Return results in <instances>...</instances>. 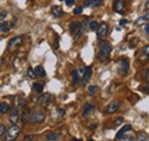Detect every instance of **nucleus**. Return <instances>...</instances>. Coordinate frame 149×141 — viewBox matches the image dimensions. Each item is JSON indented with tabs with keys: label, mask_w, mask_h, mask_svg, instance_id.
Returning a JSON list of instances; mask_svg holds the SVG:
<instances>
[{
	"label": "nucleus",
	"mask_w": 149,
	"mask_h": 141,
	"mask_svg": "<svg viewBox=\"0 0 149 141\" xmlns=\"http://www.w3.org/2000/svg\"><path fill=\"white\" fill-rule=\"evenodd\" d=\"M119 107H120V102L118 100H115V101H112L111 103L108 105V107H107V112L108 114H113V112H116L119 109Z\"/></svg>",
	"instance_id": "obj_12"
},
{
	"label": "nucleus",
	"mask_w": 149,
	"mask_h": 141,
	"mask_svg": "<svg viewBox=\"0 0 149 141\" xmlns=\"http://www.w3.org/2000/svg\"><path fill=\"white\" fill-rule=\"evenodd\" d=\"M63 116H64V110H63V109L56 108L55 110H54V112H53V118H54V119H56V121L61 119Z\"/></svg>",
	"instance_id": "obj_20"
},
{
	"label": "nucleus",
	"mask_w": 149,
	"mask_h": 141,
	"mask_svg": "<svg viewBox=\"0 0 149 141\" xmlns=\"http://www.w3.org/2000/svg\"><path fill=\"white\" fill-rule=\"evenodd\" d=\"M91 76H92V68H91V67H84V68H83V77H81L80 84H81L83 86H85V85L87 84L88 79L91 78Z\"/></svg>",
	"instance_id": "obj_9"
},
{
	"label": "nucleus",
	"mask_w": 149,
	"mask_h": 141,
	"mask_svg": "<svg viewBox=\"0 0 149 141\" xmlns=\"http://www.w3.org/2000/svg\"><path fill=\"white\" fill-rule=\"evenodd\" d=\"M32 89H33L35 92H37V93H41V92H42V89H44V85H42V84H40V83H33V85H32Z\"/></svg>",
	"instance_id": "obj_25"
},
{
	"label": "nucleus",
	"mask_w": 149,
	"mask_h": 141,
	"mask_svg": "<svg viewBox=\"0 0 149 141\" xmlns=\"http://www.w3.org/2000/svg\"><path fill=\"white\" fill-rule=\"evenodd\" d=\"M81 13H83V7H77V8L74 9V15H79V14H81Z\"/></svg>",
	"instance_id": "obj_33"
},
{
	"label": "nucleus",
	"mask_w": 149,
	"mask_h": 141,
	"mask_svg": "<svg viewBox=\"0 0 149 141\" xmlns=\"http://www.w3.org/2000/svg\"><path fill=\"white\" fill-rule=\"evenodd\" d=\"M139 141H142V140H149V138L147 137V134H145V133H141L138 138H136Z\"/></svg>",
	"instance_id": "obj_32"
},
{
	"label": "nucleus",
	"mask_w": 149,
	"mask_h": 141,
	"mask_svg": "<svg viewBox=\"0 0 149 141\" xmlns=\"http://www.w3.org/2000/svg\"><path fill=\"white\" fill-rule=\"evenodd\" d=\"M31 140H35V137L33 135H26L24 138V141H31Z\"/></svg>",
	"instance_id": "obj_37"
},
{
	"label": "nucleus",
	"mask_w": 149,
	"mask_h": 141,
	"mask_svg": "<svg viewBox=\"0 0 149 141\" xmlns=\"http://www.w3.org/2000/svg\"><path fill=\"white\" fill-rule=\"evenodd\" d=\"M88 128H90V130H94V128H95V125H94V124H93V125H91Z\"/></svg>",
	"instance_id": "obj_45"
},
{
	"label": "nucleus",
	"mask_w": 149,
	"mask_h": 141,
	"mask_svg": "<svg viewBox=\"0 0 149 141\" xmlns=\"http://www.w3.org/2000/svg\"><path fill=\"white\" fill-rule=\"evenodd\" d=\"M65 3H67V6H72L74 3V0H65Z\"/></svg>",
	"instance_id": "obj_38"
},
{
	"label": "nucleus",
	"mask_w": 149,
	"mask_h": 141,
	"mask_svg": "<svg viewBox=\"0 0 149 141\" xmlns=\"http://www.w3.org/2000/svg\"><path fill=\"white\" fill-rule=\"evenodd\" d=\"M14 103H15V108H16V109H21V108H23V107L25 106L26 101H25V99H24L23 96H19V98L15 99Z\"/></svg>",
	"instance_id": "obj_18"
},
{
	"label": "nucleus",
	"mask_w": 149,
	"mask_h": 141,
	"mask_svg": "<svg viewBox=\"0 0 149 141\" xmlns=\"http://www.w3.org/2000/svg\"><path fill=\"white\" fill-rule=\"evenodd\" d=\"M149 59V45H146L142 51H141V55H140V60L141 61H146Z\"/></svg>",
	"instance_id": "obj_19"
},
{
	"label": "nucleus",
	"mask_w": 149,
	"mask_h": 141,
	"mask_svg": "<svg viewBox=\"0 0 149 141\" xmlns=\"http://www.w3.org/2000/svg\"><path fill=\"white\" fill-rule=\"evenodd\" d=\"M146 82L149 83V71L147 72V75H146Z\"/></svg>",
	"instance_id": "obj_44"
},
{
	"label": "nucleus",
	"mask_w": 149,
	"mask_h": 141,
	"mask_svg": "<svg viewBox=\"0 0 149 141\" xmlns=\"http://www.w3.org/2000/svg\"><path fill=\"white\" fill-rule=\"evenodd\" d=\"M97 23L95 22V21H92V22H90V29L92 30V31H95V30H97Z\"/></svg>",
	"instance_id": "obj_30"
},
{
	"label": "nucleus",
	"mask_w": 149,
	"mask_h": 141,
	"mask_svg": "<svg viewBox=\"0 0 149 141\" xmlns=\"http://www.w3.org/2000/svg\"><path fill=\"white\" fill-rule=\"evenodd\" d=\"M127 23H129V21H127L126 18H122V20L119 21V24H120L122 27H124V25H125V24H127Z\"/></svg>",
	"instance_id": "obj_36"
},
{
	"label": "nucleus",
	"mask_w": 149,
	"mask_h": 141,
	"mask_svg": "<svg viewBox=\"0 0 149 141\" xmlns=\"http://www.w3.org/2000/svg\"><path fill=\"white\" fill-rule=\"evenodd\" d=\"M54 47H55V48H58V37H56V39H55V45H54Z\"/></svg>",
	"instance_id": "obj_41"
},
{
	"label": "nucleus",
	"mask_w": 149,
	"mask_h": 141,
	"mask_svg": "<svg viewBox=\"0 0 149 141\" xmlns=\"http://www.w3.org/2000/svg\"><path fill=\"white\" fill-rule=\"evenodd\" d=\"M28 75H29L30 78H35V77H37L36 72H35V70H32V68H29V69H28Z\"/></svg>",
	"instance_id": "obj_31"
},
{
	"label": "nucleus",
	"mask_w": 149,
	"mask_h": 141,
	"mask_svg": "<svg viewBox=\"0 0 149 141\" xmlns=\"http://www.w3.org/2000/svg\"><path fill=\"white\" fill-rule=\"evenodd\" d=\"M142 91H145L146 93H148V94H149V83H147V85L145 86V88H143Z\"/></svg>",
	"instance_id": "obj_40"
},
{
	"label": "nucleus",
	"mask_w": 149,
	"mask_h": 141,
	"mask_svg": "<svg viewBox=\"0 0 149 141\" xmlns=\"http://www.w3.org/2000/svg\"><path fill=\"white\" fill-rule=\"evenodd\" d=\"M51 101H52V94L51 93H44L39 98H37V103L42 108L48 107Z\"/></svg>",
	"instance_id": "obj_4"
},
{
	"label": "nucleus",
	"mask_w": 149,
	"mask_h": 141,
	"mask_svg": "<svg viewBox=\"0 0 149 141\" xmlns=\"http://www.w3.org/2000/svg\"><path fill=\"white\" fill-rule=\"evenodd\" d=\"M79 25H80V23H79L78 21H74V22L70 24V34H74L76 30H78Z\"/></svg>",
	"instance_id": "obj_26"
},
{
	"label": "nucleus",
	"mask_w": 149,
	"mask_h": 141,
	"mask_svg": "<svg viewBox=\"0 0 149 141\" xmlns=\"http://www.w3.org/2000/svg\"><path fill=\"white\" fill-rule=\"evenodd\" d=\"M107 32H108V24L106 22H102L99 25L97 30H96V37H97V39H102L104 36L107 35Z\"/></svg>",
	"instance_id": "obj_10"
},
{
	"label": "nucleus",
	"mask_w": 149,
	"mask_h": 141,
	"mask_svg": "<svg viewBox=\"0 0 149 141\" xmlns=\"http://www.w3.org/2000/svg\"><path fill=\"white\" fill-rule=\"evenodd\" d=\"M17 121H19V114H17V109H16V110H14V111L9 115V122L13 125V124L17 123Z\"/></svg>",
	"instance_id": "obj_21"
},
{
	"label": "nucleus",
	"mask_w": 149,
	"mask_h": 141,
	"mask_svg": "<svg viewBox=\"0 0 149 141\" xmlns=\"http://www.w3.org/2000/svg\"><path fill=\"white\" fill-rule=\"evenodd\" d=\"M149 22V14L147 15H143V16H140L135 21V24H140V23H148Z\"/></svg>",
	"instance_id": "obj_27"
},
{
	"label": "nucleus",
	"mask_w": 149,
	"mask_h": 141,
	"mask_svg": "<svg viewBox=\"0 0 149 141\" xmlns=\"http://www.w3.org/2000/svg\"><path fill=\"white\" fill-rule=\"evenodd\" d=\"M45 117H46V114H45L44 111H41V110H39V111H33V112H31V115H30V122L33 124L41 123V122L45 119Z\"/></svg>",
	"instance_id": "obj_5"
},
{
	"label": "nucleus",
	"mask_w": 149,
	"mask_h": 141,
	"mask_svg": "<svg viewBox=\"0 0 149 141\" xmlns=\"http://www.w3.org/2000/svg\"><path fill=\"white\" fill-rule=\"evenodd\" d=\"M131 131H132V125L127 124V125L123 126V127L117 132V134H116V139H117V140H120L127 132H131Z\"/></svg>",
	"instance_id": "obj_11"
},
{
	"label": "nucleus",
	"mask_w": 149,
	"mask_h": 141,
	"mask_svg": "<svg viewBox=\"0 0 149 141\" xmlns=\"http://www.w3.org/2000/svg\"><path fill=\"white\" fill-rule=\"evenodd\" d=\"M112 51V46L107 41H101L99 44V59L102 63H106L109 60V56Z\"/></svg>",
	"instance_id": "obj_1"
},
{
	"label": "nucleus",
	"mask_w": 149,
	"mask_h": 141,
	"mask_svg": "<svg viewBox=\"0 0 149 141\" xmlns=\"http://www.w3.org/2000/svg\"><path fill=\"white\" fill-rule=\"evenodd\" d=\"M35 72H36V75H37V77H40V78H42V77L46 76V71H45V69H44L41 66H37V67L35 68Z\"/></svg>",
	"instance_id": "obj_23"
},
{
	"label": "nucleus",
	"mask_w": 149,
	"mask_h": 141,
	"mask_svg": "<svg viewBox=\"0 0 149 141\" xmlns=\"http://www.w3.org/2000/svg\"><path fill=\"white\" fill-rule=\"evenodd\" d=\"M19 126L16 124H13V126H10L6 133V140L7 141H12V140H15L17 138V135L19 134Z\"/></svg>",
	"instance_id": "obj_3"
},
{
	"label": "nucleus",
	"mask_w": 149,
	"mask_h": 141,
	"mask_svg": "<svg viewBox=\"0 0 149 141\" xmlns=\"http://www.w3.org/2000/svg\"><path fill=\"white\" fill-rule=\"evenodd\" d=\"M88 25H90V22H88V20L86 18V20H84L81 23H80V25H79V28H78V30L76 31V35H74V40H78L81 36L84 35V32L87 30V28H88Z\"/></svg>",
	"instance_id": "obj_7"
},
{
	"label": "nucleus",
	"mask_w": 149,
	"mask_h": 141,
	"mask_svg": "<svg viewBox=\"0 0 149 141\" xmlns=\"http://www.w3.org/2000/svg\"><path fill=\"white\" fill-rule=\"evenodd\" d=\"M97 89H99V87L95 86V85L88 86V95H93V94H95V93L97 92Z\"/></svg>",
	"instance_id": "obj_29"
},
{
	"label": "nucleus",
	"mask_w": 149,
	"mask_h": 141,
	"mask_svg": "<svg viewBox=\"0 0 149 141\" xmlns=\"http://www.w3.org/2000/svg\"><path fill=\"white\" fill-rule=\"evenodd\" d=\"M145 9H146V10H148V9H149V0H148V1H147V2H146V6H145Z\"/></svg>",
	"instance_id": "obj_43"
},
{
	"label": "nucleus",
	"mask_w": 149,
	"mask_h": 141,
	"mask_svg": "<svg viewBox=\"0 0 149 141\" xmlns=\"http://www.w3.org/2000/svg\"><path fill=\"white\" fill-rule=\"evenodd\" d=\"M51 13L54 17H61L63 15V9L60 6H53L51 8Z\"/></svg>",
	"instance_id": "obj_15"
},
{
	"label": "nucleus",
	"mask_w": 149,
	"mask_h": 141,
	"mask_svg": "<svg viewBox=\"0 0 149 141\" xmlns=\"http://www.w3.org/2000/svg\"><path fill=\"white\" fill-rule=\"evenodd\" d=\"M93 110H94L93 105H91V103H85V106L83 108V117H87Z\"/></svg>",
	"instance_id": "obj_16"
},
{
	"label": "nucleus",
	"mask_w": 149,
	"mask_h": 141,
	"mask_svg": "<svg viewBox=\"0 0 149 141\" xmlns=\"http://www.w3.org/2000/svg\"><path fill=\"white\" fill-rule=\"evenodd\" d=\"M60 1H64V0H60Z\"/></svg>",
	"instance_id": "obj_46"
},
{
	"label": "nucleus",
	"mask_w": 149,
	"mask_h": 141,
	"mask_svg": "<svg viewBox=\"0 0 149 141\" xmlns=\"http://www.w3.org/2000/svg\"><path fill=\"white\" fill-rule=\"evenodd\" d=\"M0 30H1V34H7L9 31V24L7 22H1V25H0Z\"/></svg>",
	"instance_id": "obj_24"
},
{
	"label": "nucleus",
	"mask_w": 149,
	"mask_h": 141,
	"mask_svg": "<svg viewBox=\"0 0 149 141\" xmlns=\"http://www.w3.org/2000/svg\"><path fill=\"white\" fill-rule=\"evenodd\" d=\"M72 83L74 85L78 84L80 80H81V77H80V73H79V70H74L72 71Z\"/></svg>",
	"instance_id": "obj_22"
},
{
	"label": "nucleus",
	"mask_w": 149,
	"mask_h": 141,
	"mask_svg": "<svg viewBox=\"0 0 149 141\" xmlns=\"http://www.w3.org/2000/svg\"><path fill=\"white\" fill-rule=\"evenodd\" d=\"M6 16H7V13H6L3 9H1V16H0V20H1V22H3V21H5Z\"/></svg>",
	"instance_id": "obj_34"
},
{
	"label": "nucleus",
	"mask_w": 149,
	"mask_h": 141,
	"mask_svg": "<svg viewBox=\"0 0 149 141\" xmlns=\"http://www.w3.org/2000/svg\"><path fill=\"white\" fill-rule=\"evenodd\" d=\"M122 122H123V118H118V121H117V122L115 123V125H118V124L122 123Z\"/></svg>",
	"instance_id": "obj_42"
},
{
	"label": "nucleus",
	"mask_w": 149,
	"mask_h": 141,
	"mask_svg": "<svg viewBox=\"0 0 149 141\" xmlns=\"http://www.w3.org/2000/svg\"><path fill=\"white\" fill-rule=\"evenodd\" d=\"M30 115H31V111H30L29 109H24V111H23L22 115H21V121H22V123L23 124L28 123V121H30Z\"/></svg>",
	"instance_id": "obj_17"
},
{
	"label": "nucleus",
	"mask_w": 149,
	"mask_h": 141,
	"mask_svg": "<svg viewBox=\"0 0 149 141\" xmlns=\"http://www.w3.org/2000/svg\"><path fill=\"white\" fill-rule=\"evenodd\" d=\"M0 135L1 137L5 135V125L3 124H0Z\"/></svg>",
	"instance_id": "obj_35"
},
{
	"label": "nucleus",
	"mask_w": 149,
	"mask_h": 141,
	"mask_svg": "<svg viewBox=\"0 0 149 141\" xmlns=\"http://www.w3.org/2000/svg\"><path fill=\"white\" fill-rule=\"evenodd\" d=\"M102 3L101 0H85L84 3H83V7H88V8H94V7H97Z\"/></svg>",
	"instance_id": "obj_13"
},
{
	"label": "nucleus",
	"mask_w": 149,
	"mask_h": 141,
	"mask_svg": "<svg viewBox=\"0 0 149 141\" xmlns=\"http://www.w3.org/2000/svg\"><path fill=\"white\" fill-rule=\"evenodd\" d=\"M46 140H60L62 138V133L61 132H51V133H47L45 135Z\"/></svg>",
	"instance_id": "obj_14"
},
{
	"label": "nucleus",
	"mask_w": 149,
	"mask_h": 141,
	"mask_svg": "<svg viewBox=\"0 0 149 141\" xmlns=\"http://www.w3.org/2000/svg\"><path fill=\"white\" fill-rule=\"evenodd\" d=\"M143 30H145V32H146V34H148V35H149V22L147 23V24H146V25H145Z\"/></svg>",
	"instance_id": "obj_39"
},
{
	"label": "nucleus",
	"mask_w": 149,
	"mask_h": 141,
	"mask_svg": "<svg viewBox=\"0 0 149 141\" xmlns=\"http://www.w3.org/2000/svg\"><path fill=\"white\" fill-rule=\"evenodd\" d=\"M113 10L120 15L125 14L126 12V5H125V1L124 0H117L115 3H113Z\"/></svg>",
	"instance_id": "obj_8"
},
{
	"label": "nucleus",
	"mask_w": 149,
	"mask_h": 141,
	"mask_svg": "<svg viewBox=\"0 0 149 141\" xmlns=\"http://www.w3.org/2000/svg\"><path fill=\"white\" fill-rule=\"evenodd\" d=\"M22 44H23V37L22 36H15V37H13L9 40L8 46H7V50L9 52L14 53V52H16L19 47L22 46Z\"/></svg>",
	"instance_id": "obj_2"
},
{
	"label": "nucleus",
	"mask_w": 149,
	"mask_h": 141,
	"mask_svg": "<svg viewBox=\"0 0 149 141\" xmlns=\"http://www.w3.org/2000/svg\"><path fill=\"white\" fill-rule=\"evenodd\" d=\"M129 70H130V63H129V61L125 60V59L120 60L119 63H118V72H119V75L124 77V76H126L129 73Z\"/></svg>",
	"instance_id": "obj_6"
},
{
	"label": "nucleus",
	"mask_w": 149,
	"mask_h": 141,
	"mask_svg": "<svg viewBox=\"0 0 149 141\" xmlns=\"http://www.w3.org/2000/svg\"><path fill=\"white\" fill-rule=\"evenodd\" d=\"M8 110H9L8 103H6V102H1V105H0V112H1V115H5L6 112H8Z\"/></svg>",
	"instance_id": "obj_28"
}]
</instances>
